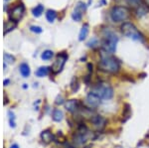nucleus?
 <instances>
[{
  "mask_svg": "<svg viewBox=\"0 0 149 148\" xmlns=\"http://www.w3.org/2000/svg\"><path fill=\"white\" fill-rule=\"evenodd\" d=\"M19 69H20V73L23 78H28L29 76H30V74H31L30 67H29L26 63L21 64L20 67H19Z\"/></svg>",
  "mask_w": 149,
  "mask_h": 148,
  "instance_id": "ddd939ff",
  "label": "nucleus"
},
{
  "mask_svg": "<svg viewBox=\"0 0 149 148\" xmlns=\"http://www.w3.org/2000/svg\"><path fill=\"white\" fill-rule=\"evenodd\" d=\"M16 22H14V21H5L4 22V34H7L8 32H10L14 29V28L16 27Z\"/></svg>",
  "mask_w": 149,
  "mask_h": 148,
  "instance_id": "2eb2a0df",
  "label": "nucleus"
},
{
  "mask_svg": "<svg viewBox=\"0 0 149 148\" xmlns=\"http://www.w3.org/2000/svg\"><path fill=\"white\" fill-rule=\"evenodd\" d=\"M100 102H102V99H100V97H97L95 94H93V92H91L90 94H88L86 97L85 106L90 109L95 110V108H97V107L100 106Z\"/></svg>",
  "mask_w": 149,
  "mask_h": 148,
  "instance_id": "0eeeda50",
  "label": "nucleus"
},
{
  "mask_svg": "<svg viewBox=\"0 0 149 148\" xmlns=\"http://www.w3.org/2000/svg\"><path fill=\"white\" fill-rule=\"evenodd\" d=\"M64 117V113L63 111L61 110V109H54V111H53V114H52V118L54 121H56V122H60V121H62V119Z\"/></svg>",
  "mask_w": 149,
  "mask_h": 148,
  "instance_id": "4468645a",
  "label": "nucleus"
},
{
  "mask_svg": "<svg viewBox=\"0 0 149 148\" xmlns=\"http://www.w3.org/2000/svg\"><path fill=\"white\" fill-rule=\"evenodd\" d=\"M3 58H4L5 63H7V64H12V63H14V62H15V58H14V57L12 56V55H10V54L5 53V54H4V56H3Z\"/></svg>",
  "mask_w": 149,
  "mask_h": 148,
  "instance_id": "393cba45",
  "label": "nucleus"
},
{
  "mask_svg": "<svg viewBox=\"0 0 149 148\" xmlns=\"http://www.w3.org/2000/svg\"><path fill=\"white\" fill-rule=\"evenodd\" d=\"M65 107H66V109L70 113H78L79 110H80V108L81 107L80 101H78V99H70V101H66V104H65Z\"/></svg>",
  "mask_w": 149,
  "mask_h": 148,
  "instance_id": "9b49d317",
  "label": "nucleus"
},
{
  "mask_svg": "<svg viewBox=\"0 0 149 148\" xmlns=\"http://www.w3.org/2000/svg\"><path fill=\"white\" fill-rule=\"evenodd\" d=\"M63 148H74L73 145H71L70 143H68V142H65L64 144H63Z\"/></svg>",
  "mask_w": 149,
  "mask_h": 148,
  "instance_id": "c756f323",
  "label": "nucleus"
},
{
  "mask_svg": "<svg viewBox=\"0 0 149 148\" xmlns=\"http://www.w3.org/2000/svg\"><path fill=\"white\" fill-rule=\"evenodd\" d=\"M8 115H9V123H10V126L11 127H15L16 126V123H15V116H14V113H12L11 110L8 111Z\"/></svg>",
  "mask_w": 149,
  "mask_h": 148,
  "instance_id": "a878e982",
  "label": "nucleus"
},
{
  "mask_svg": "<svg viewBox=\"0 0 149 148\" xmlns=\"http://www.w3.org/2000/svg\"><path fill=\"white\" fill-rule=\"evenodd\" d=\"M88 24H85V25L83 26V28L81 29L80 35H79V40H80V41H84V40L88 37Z\"/></svg>",
  "mask_w": 149,
  "mask_h": 148,
  "instance_id": "f3484780",
  "label": "nucleus"
},
{
  "mask_svg": "<svg viewBox=\"0 0 149 148\" xmlns=\"http://www.w3.org/2000/svg\"><path fill=\"white\" fill-rule=\"evenodd\" d=\"M41 139L48 144V143H51L52 141H55V136L49 129H46L42 131V133H41Z\"/></svg>",
  "mask_w": 149,
  "mask_h": 148,
  "instance_id": "f8f14e48",
  "label": "nucleus"
},
{
  "mask_svg": "<svg viewBox=\"0 0 149 148\" xmlns=\"http://www.w3.org/2000/svg\"><path fill=\"white\" fill-rule=\"evenodd\" d=\"M126 2L128 5L134 7V8H137L142 4V0H126Z\"/></svg>",
  "mask_w": 149,
  "mask_h": 148,
  "instance_id": "b1692460",
  "label": "nucleus"
},
{
  "mask_svg": "<svg viewBox=\"0 0 149 148\" xmlns=\"http://www.w3.org/2000/svg\"><path fill=\"white\" fill-rule=\"evenodd\" d=\"M90 121L93 124V128H95L97 132H100V131H102L104 129L105 125H107V119L103 117V116L100 115V114H95V115H93V117L90 119Z\"/></svg>",
  "mask_w": 149,
  "mask_h": 148,
  "instance_id": "1a4fd4ad",
  "label": "nucleus"
},
{
  "mask_svg": "<svg viewBox=\"0 0 149 148\" xmlns=\"http://www.w3.org/2000/svg\"><path fill=\"white\" fill-rule=\"evenodd\" d=\"M118 42V37L114 34L112 31H105L103 34V38L102 41V52L109 55H112L116 50V45Z\"/></svg>",
  "mask_w": 149,
  "mask_h": 148,
  "instance_id": "f03ea898",
  "label": "nucleus"
},
{
  "mask_svg": "<svg viewBox=\"0 0 149 148\" xmlns=\"http://www.w3.org/2000/svg\"><path fill=\"white\" fill-rule=\"evenodd\" d=\"M121 32L122 34L126 37L130 38V39L134 40V41H139L141 43L144 42L143 35L139 32V30L135 26L130 22H125L121 25Z\"/></svg>",
  "mask_w": 149,
  "mask_h": 148,
  "instance_id": "7ed1b4c3",
  "label": "nucleus"
},
{
  "mask_svg": "<svg viewBox=\"0 0 149 148\" xmlns=\"http://www.w3.org/2000/svg\"><path fill=\"white\" fill-rule=\"evenodd\" d=\"M56 104H58V106H59V104H64V99H63V97H62V95H58L57 97V99H56Z\"/></svg>",
  "mask_w": 149,
  "mask_h": 148,
  "instance_id": "c85d7f7f",
  "label": "nucleus"
},
{
  "mask_svg": "<svg viewBox=\"0 0 149 148\" xmlns=\"http://www.w3.org/2000/svg\"><path fill=\"white\" fill-rule=\"evenodd\" d=\"M122 115H123V121H126L127 119L130 117L131 115V110H130V106L128 104H124V108H123V113H122Z\"/></svg>",
  "mask_w": 149,
  "mask_h": 148,
  "instance_id": "412c9836",
  "label": "nucleus"
},
{
  "mask_svg": "<svg viewBox=\"0 0 149 148\" xmlns=\"http://www.w3.org/2000/svg\"><path fill=\"white\" fill-rule=\"evenodd\" d=\"M147 12H148V7L147 5H145V4H143V3L136 8V15H137L138 17H142Z\"/></svg>",
  "mask_w": 149,
  "mask_h": 148,
  "instance_id": "a211bd4d",
  "label": "nucleus"
},
{
  "mask_svg": "<svg viewBox=\"0 0 149 148\" xmlns=\"http://www.w3.org/2000/svg\"><path fill=\"white\" fill-rule=\"evenodd\" d=\"M49 67H41V68L38 69L36 71V76L39 78H43V77H46V76L49 74Z\"/></svg>",
  "mask_w": 149,
  "mask_h": 148,
  "instance_id": "dca6fc26",
  "label": "nucleus"
},
{
  "mask_svg": "<svg viewBox=\"0 0 149 148\" xmlns=\"http://www.w3.org/2000/svg\"><path fill=\"white\" fill-rule=\"evenodd\" d=\"M97 45H98V41H97V38H93V39L88 43V47H92V48L97 47Z\"/></svg>",
  "mask_w": 149,
  "mask_h": 148,
  "instance_id": "bb28decb",
  "label": "nucleus"
},
{
  "mask_svg": "<svg viewBox=\"0 0 149 148\" xmlns=\"http://www.w3.org/2000/svg\"><path fill=\"white\" fill-rule=\"evenodd\" d=\"M8 83H9V80H5V81H4V85H7Z\"/></svg>",
  "mask_w": 149,
  "mask_h": 148,
  "instance_id": "473e14b6",
  "label": "nucleus"
},
{
  "mask_svg": "<svg viewBox=\"0 0 149 148\" xmlns=\"http://www.w3.org/2000/svg\"><path fill=\"white\" fill-rule=\"evenodd\" d=\"M98 70L109 74H116L120 70V63L113 56L103 52L98 63Z\"/></svg>",
  "mask_w": 149,
  "mask_h": 148,
  "instance_id": "f257e3e1",
  "label": "nucleus"
},
{
  "mask_svg": "<svg viewBox=\"0 0 149 148\" xmlns=\"http://www.w3.org/2000/svg\"><path fill=\"white\" fill-rule=\"evenodd\" d=\"M88 72H90V74L93 72V65L92 64H88Z\"/></svg>",
  "mask_w": 149,
  "mask_h": 148,
  "instance_id": "7c9ffc66",
  "label": "nucleus"
},
{
  "mask_svg": "<svg viewBox=\"0 0 149 148\" xmlns=\"http://www.w3.org/2000/svg\"><path fill=\"white\" fill-rule=\"evenodd\" d=\"M24 13H25V6L22 2H18L17 4L12 6L10 10L8 11V16L11 21L17 23L23 18Z\"/></svg>",
  "mask_w": 149,
  "mask_h": 148,
  "instance_id": "423d86ee",
  "label": "nucleus"
},
{
  "mask_svg": "<svg viewBox=\"0 0 149 148\" xmlns=\"http://www.w3.org/2000/svg\"><path fill=\"white\" fill-rule=\"evenodd\" d=\"M130 16V12L124 6H114L110 11V17L113 22H123Z\"/></svg>",
  "mask_w": 149,
  "mask_h": 148,
  "instance_id": "39448f33",
  "label": "nucleus"
},
{
  "mask_svg": "<svg viewBox=\"0 0 149 148\" xmlns=\"http://www.w3.org/2000/svg\"><path fill=\"white\" fill-rule=\"evenodd\" d=\"M56 17H57V12L55 10H51V9H50V10L47 11L46 19H47L48 22L53 23L55 21V19H56Z\"/></svg>",
  "mask_w": 149,
  "mask_h": 148,
  "instance_id": "6ab92c4d",
  "label": "nucleus"
},
{
  "mask_svg": "<svg viewBox=\"0 0 149 148\" xmlns=\"http://www.w3.org/2000/svg\"><path fill=\"white\" fill-rule=\"evenodd\" d=\"M53 56H54L53 51H51V50H46V51H44L42 55H41V58H42L43 61H49V60H51L53 58Z\"/></svg>",
  "mask_w": 149,
  "mask_h": 148,
  "instance_id": "4be33fe9",
  "label": "nucleus"
},
{
  "mask_svg": "<svg viewBox=\"0 0 149 148\" xmlns=\"http://www.w3.org/2000/svg\"><path fill=\"white\" fill-rule=\"evenodd\" d=\"M86 5L84 2H78V4L74 7L73 13H72V18H73L74 21H81V18H83V15L84 13L86 12Z\"/></svg>",
  "mask_w": 149,
  "mask_h": 148,
  "instance_id": "9d476101",
  "label": "nucleus"
},
{
  "mask_svg": "<svg viewBox=\"0 0 149 148\" xmlns=\"http://www.w3.org/2000/svg\"><path fill=\"white\" fill-rule=\"evenodd\" d=\"M30 30L32 31V32H34V33H37V34H39V33H42V31H43L42 28L39 27V26H31Z\"/></svg>",
  "mask_w": 149,
  "mask_h": 148,
  "instance_id": "cd10ccee",
  "label": "nucleus"
},
{
  "mask_svg": "<svg viewBox=\"0 0 149 148\" xmlns=\"http://www.w3.org/2000/svg\"><path fill=\"white\" fill-rule=\"evenodd\" d=\"M92 92L95 94L97 97H100L102 99L107 101L113 97V89L111 85H109L107 83H100L97 85L93 87Z\"/></svg>",
  "mask_w": 149,
  "mask_h": 148,
  "instance_id": "20e7f679",
  "label": "nucleus"
},
{
  "mask_svg": "<svg viewBox=\"0 0 149 148\" xmlns=\"http://www.w3.org/2000/svg\"><path fill=\"white\" fill-rule=\"evenodd\" d=\"M43 12H44V6H43L42 4L37 5L35 8H33V10H32V13L35 17H40V16L42 15Z\"/></svg>",
  "mask_w": 149,
  "mask_h": 148,
  "instance_id": "aec40b11",
  "label": "nucleus"
},
{
  "mask_svg": "<svg viewBox=\"0 0 149 148\" xmlns=\"http://www.w3.org/2000/svg\"><path fill=\"white\" fill-rule=\"evenodd\" d=\"M10 148H19V146H18L17 144H13V145H11Z\"/></svg>",
  "mask_w": 149,
  "mask_h": 148,
  "instance_id": "2f4dec72",
  "label": "nucleus"
},
{
  "mask_svg": "<svg viewBox=\"0 0 149 148\" xmlns=\"http://www.w3.org/2000/svg\"><path fill=\"white\" fill-rule=\"evenodd\" d=\"M79 88H80V83H79V80L78 78L74 77L72 79V82H71V90L73 92H76L77 90H79Z\"/></svg>",
  "mask_w": 149,
  "mask_h": 148,
  "instance_id": "5701e85b",
  "label": "nucleus"
},
{
  "mask_svg": "<svg viewBox=\"0 0 149 148\" xmlns=\"http://www.w3.org/2000/svg\"><path fill=\"white\" fill-rule=\"evenodd\" d=\"M67 60H68V55L66 53H61L57 56L56 61L53 63V65L51 67V70L54 74H59L60 72H62L63 70L65 64H66Z\"/></svg>",
  "mask_w": 149,
  "mask_h": 148,
  "instance_id": "6e6552de",
  "label": "nucleus"
}]
</instances>
